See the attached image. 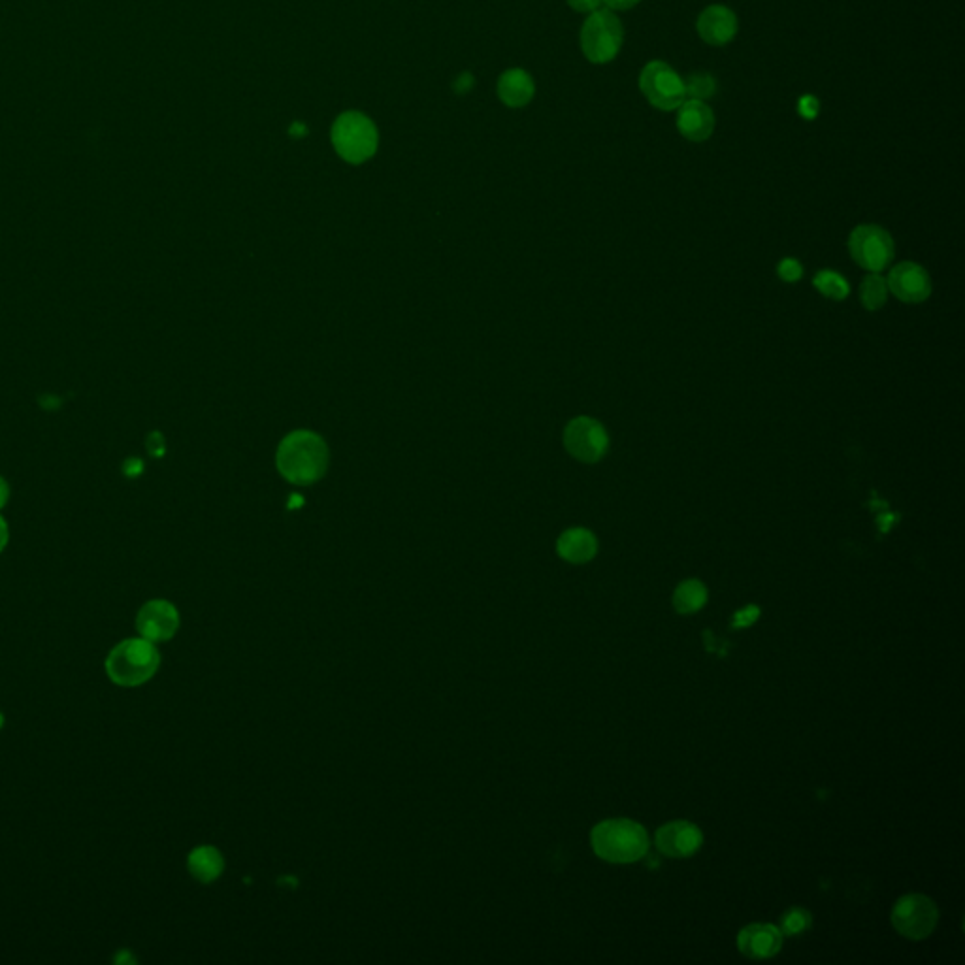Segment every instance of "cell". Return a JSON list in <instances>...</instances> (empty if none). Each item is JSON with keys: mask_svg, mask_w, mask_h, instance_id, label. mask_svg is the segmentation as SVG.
Instances as JSON below:
<instances>
[{"mask_svg": "<svg viewBox=\"0 0 965 965\" xmlns=\"http://www.w3.org/2000/svg\"><path fill=\"white\" fill-rule=\"evenodd\" d=\"M279 474L289 483L311 485L319 481L328 466V449L323 438L310 430H296L279 443Z\"/></svg>", "mask_w": 965, "mask_h": 965, "instance_id": "1", "label": "cell"}, {"mask_svg": "<svg viewBox=\"0 0 965 965\" xmlns=\"http://www.w3.org/2000/svg\"><path fill=\"white\" fill-rule=\"evenodd\" d=\"M594 852L611 864H632L649 851V835L645 828L626 818L604 820L590 834Z\"/></svg>", "mask_w": 965, "mask_h": 965, "instance_id": "2", "label": "cell"}, {"mask_svg": "<svg viewBox=\"0 0 965 965\" xmlns=\"http://www.w3.org/2000/svg\"><path fill=\"white\" fill-rule=\"evenodd\" d=\"M161 666V655L149 639H125L106 658V673L119 687L148 683Z\"/></svg>", "mask_w": 965, "mask_h": 965, "instance_id": "3", "label": "cell"}, {"mask_svg": "<svg viewBox=\"0 0 965 965\" xmlns=\"http://www.w3.org/2000/svg\"><path fill=\"white\" fill-rule=\"evenodd\" d=\"M624 29L611 10L592 12L581 29V50L594 65L611 63L622 48Z\"/></svg>", "mask_w": 965, "mask_h": 965, "instance_id": "4", "label": "cell"}, {"mask_svg": "<svg viewBox=\"0 0 965 965\" xmlns=\"http://www.w3.org/2000/svg\"><path fill=\"white\" fill-rule=\"evenodd\" d=\"M332 144L347 163H364L376 153V127L366 115L345 112L332 127Z\"/></svg>", "mask_w": 965, "mask_h": 965, "instance_id": "5", "label": "cell"}, {"mask_svg": "<svg viewBox=\"0 0 965 965\" xmlns=\"http://www.w3.org/2000/svg\"><path fill=\"white\" fill-rule=\"evenodd\" d=\"M639 89L656 110H677L685 100L683 78L664 61H651L639 74Z\"/></svg>", "mask_w": 965, "mask_h": 965, "instance_id": "6", "label": "cell"}, {"mask_svg": "<svg viewBox=\"0 0 965 965\" xmlns=\"http://www.w3.org/2000/svg\"><path fill=\"white\" fill-rule=\"evenodd\" d=\"M849 251L860 268L879 274L894 259V240L879 225H860L851 232Z\"/></svg>", "mask_w": 965, "mask_h": 965, "instance_id": "7", "label": "cell"}, {"mask_svg": "<svg viewBox=\"0 0 965 965\" xmlns=\"http://www.w3.org/2000/svg\"><path fill=\"white\" fill-rule=\"evenodd\" d=\"M939 920V911L930 898L922 894H907L896 901L892 909V926L896 932L920 941L932 935Z\"/></svg>", "mask_w": 965, "mask_h": 965, "instance_id": "8", "label": "cell"}, {"mask_svg": "<svg viewBox=\"0 0 965 965\" xmlns=\"http://www.w3.org/2000/svg\"><path fill=\"white\" fill-rule=\"evenodd\" d=\"M564 445L579 462L594 464L606 457L609 449L606 426L592 417H575L564 430Z\"/></svg>", "mask_w": 965, "mask_h": 965, "instance_id": "9", "label": "cell"}, {"mask_svg": "<svg viewBox=\"0 0 965 965\" xmlns=\"http://www.w3.org/2000/svg\"><path fill=\"white\" fill-rule=\"evenodd\" d=\"M886 285H888V293H892L898 300L907 304L924 302L932 295V279L916 262L896 264L886 278Z\"/></svg>", "mask_w": 965, "mask_h": 965, "instance_id": "10", "label": "cell"}, {"mask_svg": "<svg viewBox=\"0 0 965 965\" xmlns=\"http://www.w3.org/2000/svg\"><path fill=\"white\" fill-rule=\"evenodd\" d=\"M180 628V613L166 600H151L136 617V630L153 643L174 638Z\"/></svg>", "mask_w": 965, "mask_h": 965, "instance_id": "11", "label": "cell"}, {"mask_svg": "<svg viewBox=\"0 0 965 965\" xmlns=\"http://www.w3.org/2000/svg\"><path fill=\"white\" fill-rule=\"evenodd\" d=\"M656 849L670 858H687L702 847L704 835L698 826L677 820L670 822L656 832Z\"/></svg>", "mask_w": 965, "mask_h": 965, "instance_id": "12", "label": "cell"}, {"mask_svg": "<svg viewBox=\"0 0 965 965\" xmlns=\"http://www.w3.org/2000/svg\"><path fill=\"white\" fill-rule=\"evenodd\" d=\"M783 947V933L771 924H751L737 935V949L751 960H766Z\"/></svg>", "mask_w": 965, "mask_h": 965, "instance_id": "13", "label": "cell"}, {"mask_svg": "<svg viewBox=\"0 0 965 965\" xmlns=\"http://www.w3.org/2000/svg\"><path fill=\"white\" fill-rule=\"evenodd\" d=\"M677 129L690 142H705L715 131V114L704 100L687 99L677 108Z\"/></svg>", "mask_w": 965, "mask_h": 965, "instance_id": "14", "label": "cell"}, {"mask_svg": "<svg viewBox=\"0 0 965 965\" xmlns=\"http://www.w3.org/2000/svg\"><path fill=\"white\" fill-rule=\"evenodd\" d=\"M698 33L709 46H726L736 38V14L726 6L713 4L698 17Z\"/></svg>", "mask_w": 965, "mask_h": 965, "instance_id": "15", "label": "cell"}, {"mask_svg": "<svg viewBox=\"0 0 965 965\" xmlns=\"http://www.w3.org/2000/svg\"><path fill=\"white\" fill-rule=\"evenodd\" d=\"M560 557L572 564H585L596 557L598 540L587 528H570L557 541Z\"/></svg>", "mask_w": 965, "mask_h": 965, "instance_id": "16", "label": "cell"}, {"mask_svg": "<svg viewBox=\"0 0 965 965\" xmlns=\"http://www.w3.org/2000/svg\"><path fill=\"white\" fill-rule=\"evenodd\" d=\"M534 80L521 68H513L500 76L498 95L509 108H523L534 97Z\"/></svg>", "mask_w": 965, "mask_h": 965, "instance_id": "17", "label": "cell"}, {"mask_svg": "<svg viewBox=\"0 0 965 965\" xmlns=\"http://www.w3.org/2000/svg\"><path fill=\"white\" fill-rule=\"evenodd\" d=\"M187 867H189V873L200 883H213L215 879L221 877L225 869V860H223V854L215 847L202 845L189 854Z\"/></svg>", "mask_w": 965, "mask_h": 965, "instance_id": "18", "label": "cell"}, {"mask_svg": "<svg viewBox=\"0 0 965 965\" xmlns=\"http://www.w3.org/2000/svg\"><path fill=\"white\" fill-rule=\"evenodd\" d=\"M705 602H707V589L698 579L683 581L673 592V607L681 615L700 611L705 606Z\"/></svg>", "mask_w": 965, "mask_h": 965, "instance_id": "19", "label": "cell"}, {"mask_svg": "<svg viewBox=\"0 0 965 965\" xmlns=\"http://www.w3.org/2000/svg\"><path fill=\"white\" fill-rule=\"evenodd\" d=\"M888 300V285H886V279L881 278L879 274L871 272L867 278H864L862 285H860V302L862 306L866 308L867 311H877L883 308Z\"/></svg>", "mask_w": 965, "mask_h": 965, "instance_id": "20", "label": "cell"}, {"mask_svg": "<svg viewBox=\"0 0 965 965\" xmlns=\"http://www.w3.org/2000/svg\"><path fill=\"white\" fill-rule=\"evenodd\" d=\"M813 285L817 287L820 295L830 300H845L851 293L849 281L834 270H820L813 279Z\"/></svg>", "mask_w": 965, "mask_h": 965, "instance_id": "21", "label": "cell"}, {"mask_svg": "<svg viewBox=\"0 0 965 965\" xmlns=\"http://www.w3.org/2000/svg\"><path fill=\"white\" fill-rule=\"evenodd\" d=\"M685 82V95L687 99L705 100L711 99L717 93V80L707 74V72H696L690 74Z\"/></svg>", "mask_w": 965, "mask_h": 965, "instance_id": "22", "label": "cell"}, {"mask_svg": "<svg viewBox=\"0 0 965 965\" xmlns=\"http://www.w3.org/2000/svg\"><path fill=\"white\" fill-rule=\"evenodd\" d=\"M811 924H813V916L807 909L790 907L785 915L781 916V928L779 930L783 935L794 937V935L807 932L811 928Z\"/></svg>", "mask_w": 965, "mask_h": 965, "instance_id": "23", "label": "cell"}, {"mask_svg": "<svg viewBox=\"0 0 965 965\" xmlns=\"http://www.w3.org/2000/svg\"><path fill=\"white\" fill-rule=\"evenodd\" d=\"M777 274H779V278L786 281V283H796V281H800L803 276L802 262L796 261V259H792V257L783 259V261L779 262V266H777Z\"/></svg>", "mask_w": 965, "mask_h": 965, "instance_id": "24", "label": "cell"}, {"mask_svg": "<svg viewBox=\"0 0 965 965\" xmlns=\"http://www.w3.org/2000/svg\"><path fill=\"white\" fill-rule=\"evenodd\" d=\"M758 615H760V609H758V607L751 606L743 609L741 613H737L736 617H734V628L751 626V624L758 619Z\"/></svg>", "mask_w": 965, "mask_h": 965, "instance_id": "25", "label": "cell"}, {"mask_svg": "<svg viewBox=\"0 0 965 965\" xmlns=\"http://www.w3.org/2000/svg\"><path fill=\"white\" fill-rule=\"evenodd\" d=\"M148 451L153 455V457H163L164 451H166V445H164V438L161 432H153L148 436Z\"/></svg>", "mask_w": 965, "mask_h": 965, "instance_id": "26", "label": "cell"}, {"mask_svg": "<svg viewBox=\"0 0 965 965\" xmlns=\"http://www.w3.org/2000/svg\"><path fill=\"white\" fill-rule=\"evenodd\" d=\"M798 112L805 117V119H813L817 117L818 114V100L815 97H803L798 104Z\"/></svg>", "mask_w": 965, "mask_h": 965, "instance_id": "27", "label": "cell"}, {"mask_svg": "<svg viewBox=\"0 0 965 965\" xmlns=\"http://www.w3.org/2000/svg\"><path fill=\"white\" fill-rule=\"evenodd\" d=\"M604 0H568V4L572 6L573 10L577 12H587V14H592L596 12L600 6H602Z\"/></svg>", "mask_w": 965, "mask_h": 965, "instance_id": "28", "label": "cell"}, {"mask_svg": "<svg viewBox=\"0 0 965 965\" xmlns=\"http://www.w3.org/2000/svg\"><path fill=\"white\" fill-rule=\"evenodd\" d=\"M123 472L127 477H138L144 472V464L140 458H127L123 464Z\"/></svg>", "mask_w": 965, "mask_h": 965, "instance_id": "29", "label": "cell"}, {"mask_svg": "<svg viewBox=\"0 0 965 965\" xmlns=\"http://www.w3.org/2000/svg\"><path fill=\"white\" fill-rule=\"evenodd\" d=\"M607 4L609 10H630L634 6H638L641 0H604Z\"/></svg>", "mask_w": 965, "mask_h": 965, "instance_id": "30", "label": "cell"}, {"mask_svg": "<svg viewBox=\"0 0 965 965\" xmlns=\"http://www.w3.org/2000/svg\"><path fill=\"white\" fill-rule=\"evenodd\" d=\"M8 538H10L8 524H6V521L0 517V553H2V551H4V547L8 545Z\"/></svg>", "mask_w": 965, "mask_h": 965, "instance_id": "31", "label": "cell"}, {"mask_svg": "<svg viewBox=\"0 0 965 965\" xmlns=\"http://www.w3.org/2000/svg\"><path fill=\"white\" fill-rule=\"evenodd\" d=\"M8 498H10V487H8L6 479L0 477V509L8 504Z\"/></svg>", "mask_w": 965, "mask_h": 965, "instance_id": "32", "label": "cell"}, {"mask_svg": "<svg viewBox=\"0 0 965 965\" xmlns=\"http://www.w3.org/2000/svg\"><path fill=\"white\" fill-rule=\"evenodd\" d=\"M472 83H474V80L470 78V74H462V76L458 78V93H460V91H462V93H464V91H468V89L472 87Z\"/></svg>", "mask_w": 965, "mask_h": 965, "instance_id": "33", "label": "cell"}]
</instances>
